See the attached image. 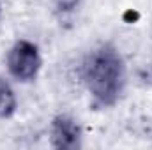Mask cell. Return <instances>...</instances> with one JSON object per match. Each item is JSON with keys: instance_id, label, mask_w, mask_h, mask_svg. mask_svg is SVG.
Instances as JSON below:
<instances>
[{"instance_id": "6da1fadb", "label": "cell", "mask_w": 152, "mask_h": 150, "mask_svg": "<svg viewBox=\"0 0 152 150\" xmlns=\"http://www.w3.org/2000/svg\"><path fill=\"white\" fill-rule=\"evenodd\" d=\"M78 76L92 104L108 110L113 108L124 94L127 67L120 50L112 41H104L83 55Z\"/></svg>"}, {"instance_id": "7a4b0ae2", "label": "cell", "mask_w": 152, "mask_h": 150, "mask_svg": "<svg viewBox=\"0 0 152 150\" xmlns=\"http://www.w3.org/2000/svg\"><path fill=\"white\" fill-rule=\"evenodd\" d=\"M5 69L16 83H34L42 69L41 48L30 39H16L5 53Z\"/></svg>"}, {"instance_id": "3957f363", "label": "cell", "mask_w": 152, "mask_h": 150, "mask_svg": "<svg viewBox=\"0 0 152 150\" xmlns=\"http://www.w3.org/2000/svg\"><path fill=\"white\" fill-rule=\"evenodd\" d=\"M50 147L57 150H78L83 147V127L69 113H57L48 127Z\"/></svg>"}, {"instance_id": "277c9868", "label": "cell", "mask_w": 152, "mask_h": 150, "mask_svg": "<svg viewBox=\"0 0 152 150\" xmlns=\"http://www.w3.org/2000/svg\"><path fill=\"white\" fill-rule=\"evenodd\" d=\"M18 111V95L11 81L0 76V120H9Z\"/></svg>"}, {"instance_id": "5b68a950", "label": "cell", "mask_w": 152, "mask_h": 150, "mask_svg": "<svg viewBox=\"0 0 152 150\" xmlns=\"http://www.w3.org/2000/svg\"><path fill=\"white\" fill-rule=\"evenodd\" d=\"M50 5L53 7V11L60 16H67V14H73L76 9L81 5L83 0H48Z\"/></svg>"}, {"instance_id": "8992f818", "label": "cell", "mask_w": 152, "mask_h": 150, "mask_svg": "<svg viewBox=\"0 0 152 150\" xmlns=\"http://www.w3.org/2000/svg\"><path fill=\"white\" fill-rule=\"evenodd\" d=\"M2 16H4V7H2V2H0V21H2Z\"/></svg>"}]
</instances>
